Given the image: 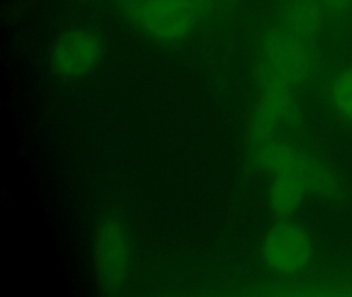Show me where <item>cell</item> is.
<instances>
[{
	"label": "cell",
	"mask_w": 352,
	"mask_h": 297,
	"mask_svg": "<svg viewBox=\"0 0 352 297\" xmlns=\"http://www.w3.org/2000/svg\"><path fill=\"white\" fill-rule=\"evenodd\" d=\"M104 54L102 35L90 27H73L57 36L50 52L55 74L75 80L94 72Z\"/></svg>",
	"instance_id": "5b68a950"
},
{
	"label": "cell",
	"mask_w": 352,
	"mask_h": 297,
	"mask_svg": "<svg viewBox=\"0 0 352 297\" xmlns=\"http://www.w3.org/2000/svg\"><path fill=\"white\" fill-rule=\"evenodd\" d=\"M321 65L318 43L296 36L274 22L261 34L255 65L259 88L296 91L318 74Z\"/></svg>",
	"instance_id": "7a4b0ae2"
},
{
	"label": "cell",
	"mask_w": 352,
	"mask_h": 297,
	"mask_svg": "<svg viewBox=\"0 0 352 297\" xmlns=\"http://www.w3.org/2000/svg\"><path fill=\"white\" fill-rule=\"evenodd\" d=\"M300 117L296 91L279 87L259 88L253 113L252 132L255 142L279 135L292 127Z\"/></svg>",
	"instance_id": "52a82bcc"
},
{
	"label": "cell",
	"mask_w": 352,
	"mask_h": 297,
	"mask_svg": "<svg viewBox=\"0 0 352 297\" xmlns=\"http://www.w3.org/2000/svg\"><path fill=\"white\" fill-rule=\"evenodd\" d=\"M313 243L308 231L298 223L283 220L267 231L261 247L263 262L278 276H294L310 265Z\"/></svg>",
	"instance_id": "277c9868"
},
{
	"label": "cell",
	"mask_w": 352,
	"mask_h": 297,
	"mask_svg": "<svg viewBox=\"0 0 352 297\" xmlns=\"http://www.w3.org/2000/svg\"><path fill=\"white\" fill-rule=\"evenodd\" d=\"M274 23L306 41L318 43L327 26L318 0H280Z\"/></svg>",
	"instance_id": "ba28073f"
},
{
	"label": "cell",
	"mask_w": 352,
	"mask_h": 297,
	"mask_svg": "<svg viewBox=\"0 0 352 297\" xmlns=\"http://www.w3.org/2000/svg\"><path fill=\"white\" fill-rule=\"evenodd\" d=\"M255 160L273 177L270 202L280 216L296 212L310 191L329 194L336 190L335 179L327 167L283 136L265 142Z\"/></svg>",
	"instance_id": "6da1fadb"
},
{
	"label": "cell",
	"mask_w": 352,
	"mask_h": 297,
	"mask_svg": "<svg viewBox=\"0 0 352 297\" xmlns=\"http://www.w3.org/2000/svg\"><path fill=\"white\" fill-rule=\"evenodd\" d=\"M325 95L333 111L352 123V65L343 66L329 74Z\"/></svg>",
	"instance_id": "9c48e42d"
},
{
	"label": "cell",
	"mask_w": 352,
	"mask_h": 297,
	"mask_svg": "<svg viewBox=\"0 0 352 297\" xmlns=\"http://www.w3.org/2000/svg\"><path fill=\"white\" fill-rule=\"evenodd\" d=\"M96 258L102 288L113 293L124 288L133 268V250L126 229L118 219L110 218L102 223Z\"/></svg>",
	"instance_id": "8992f818"
},
{
	"label": "cell",
	"mask_w": 352,
	"mask_h": 297,
	"mask_svg": "<svg viewBox=\"0 0 352 297\" xmlns=\"http://www.w3.org/2000/svg\"><path fill=\"white\" fill-rule=\"evenodd\" d=\"M123 8L142 33L166 43L188 38L211 14L203 0H124Z\"/></svg>",
	"instance_id": "3957f363"
},
{
	"label": "cell",
	"mask_w": 352,
	"mask_h": 297,
	"mask_svg": "<svg viewBox=\"0 0 352 297\" xmlns=\"http://www.w3.org/2000/svg\"><path fill=\"white\" fill-rule=\"evenodd\" d=\"M327 26H343L352 16V0H318Z\"/></svg>",
	"instance_id": "30bf717a"
}]
</instances>
